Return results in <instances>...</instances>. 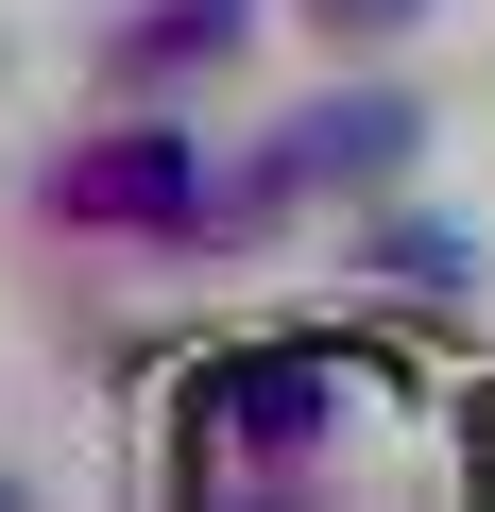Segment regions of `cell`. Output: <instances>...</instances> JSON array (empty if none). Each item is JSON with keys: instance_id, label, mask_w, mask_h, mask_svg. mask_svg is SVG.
I'll list each match as a JSON object with an SVG mask.
<instances>
[{"instance_id": "1", "label": "cell", "mask_w": 495, "mask_h": 512, "mask_svg": "<svg viewBox=\"0 0 495 512\" xmlns=\"http://www.w3.org/2000/svg\"><path fill=\"white\" fill-rule=\"evenodd\" d=\"M52 222H69V239H137V256H222V239H239V205H222L205 137H188V120H154V103L52 154Z\"/></svg>"}, {"instance_id": "2", "label": "cell", "mask_w": 495, "mask_h": 512, "mask_svg": "<svg viewBox=\"0 0 495 512\" xmlns=\"http://www.w3.org/2000/svg\"><path fill=\"white\" fill-rule=\"evenodd\" d=\"M410 154H427V103L359 69V86L291 103V120L257 137V171H222V205H239V239H274L291 205H376V188H410Z\"/></svg>"}, {"instance_id": "3", "label": "cell", "mask_w": 495, "mask_h": 512, "mask_svg": "<svg viewBox=\"0 0 495 512\" xmlns=\"http://www.w3.org/2000/svg\"><path fill=\"white\" fill-rule=\"evenodd\" d=\"M257 18H274V0H120V18H103V86L120 103H188L205 69L257 52Z\"/></svg>"}, {"instance_id": "4", "label": "cell", "mask_w": 495, "mask_h": 512, "mask_svg": "<svg viewBox=\"0 0 495 512\" xmlns=\"http://www.w3.org/2000/svg\"><path fill=\"white\" fill-rule=\"evenodd\" d=\"M325 410H342V393H325V359H239V376H205V427L257 461V478H274V461H308V444H325Z\"/></svg>"}, {"instance_id": "5", "label": "cell", "mask_w": 495, "mask_h": 512, "mask_svg": "<svg viewBox=\"0 0 495 512\" xmlns=\"http://www.w3.org/2000/svg\"><path fill=\"white\" fill-rule=\"evenodd\" d=\"M359 256H376L393 291H478V239H461V222H393V188H376V239H359Z\"/></svg>"}, {"instance_id": "6", "label": "cell", "mask_w": 495, "mask_h": 512, "mask_svg": "<svg viewBox=\"0 0 495 512\" xmlns=\"http://www.w3.org/2000/svg\"><path fill=\"white\" fill-rule=\"evenodd\" d=\"M308 35L325 52H393V35H427V0H308Z\"/></svg>"}]
</instances>
